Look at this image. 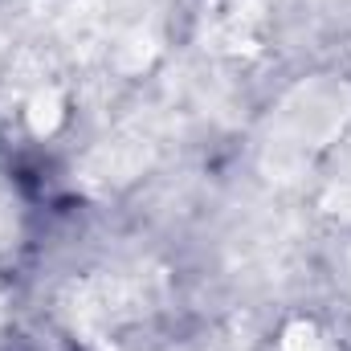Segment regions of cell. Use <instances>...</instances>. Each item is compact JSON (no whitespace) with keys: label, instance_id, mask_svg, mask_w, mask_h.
Returning <instances> with one entry per match:
<instances>
[{"label":"cell","instance_id":"1","mask_svg":"<svg viewBox=\"0 0 351 351\" xmlns=\"http://www.w3.org/2000/svg\"><path fill=\"white\" fill-rule=\"evenodd\" d=\"M348 114H351V94L343 86H331V82L302 86L286 106V123H290L298 143H327L343 127Z\"/></svg>","mask_w":351,"mask_h":351},{"label":"cell","instance_id":"2","mask_svg":"<svg viewBox=\"0 0 351 351\" xmlns=\"http://www.w3.org/2000/svg\"><path fill=\"white\" fill-rule=\"evenodd\" d=\"M262 4L258 0H213L204 12V33L217 49L229 53H254L262 41Z\"/></svg>","mask_w":351,"mask_h":351},{"label":"cell","instance_id":"3","mask_svg":"<svg viewBox=\"0 0 351 351\" xmlns=\"http://www.w3.org/2000/svg\"><path fill=\"white\" fill-rule=\"evenodd\" d=\"M143 164H147V147L139 139H114V143H102L90 156L86 172L102 184H110V180H131Z\"/></svg>","mask_w":351,"mask_h":351},{"label":"cell","instance_id":"4","mask_svg":"<svg viewBox=\"0 0 351 351\" xmlns=\"http://www.w3.org/2000/svg\"><path fill=\"white\" fill-rule=\"evenodd\" d=\"M156 53H160V37H156L152 29L135 25V29H127V33L114 41L110 62H114L123 74H139V70H147V66H152V58H156Z\"/></svg>","mask_w":351,"mask_h":351},{"label":"cell","instance_id":"5","mask_svg":"<svg viewBox=\"0 0 351 351\" xmlns=\"http://www.w3.org/2000/svg\"><path fill=\"white\" fill-rule=\"evenodd\" d=\"M25 123L33 135H53L62 123H66V94L58 86H37L25 102Z\"/></svg>","mask_w":351,"mask_h":351},{"label":"cell","instance_id":"6","mask_svg":"<svg viewBox=\"0 0 351 351\" xmlns=\"http://www.w3.org/2000/svg\"><path fill=\"white\" fill-rule=\"evenodd\" d=\"M278 348L282 351H327V339H323V331L311 319H294V323L282 327Z\"/></svg>","mask_w":351,"mask_h":351}]
</instances>
